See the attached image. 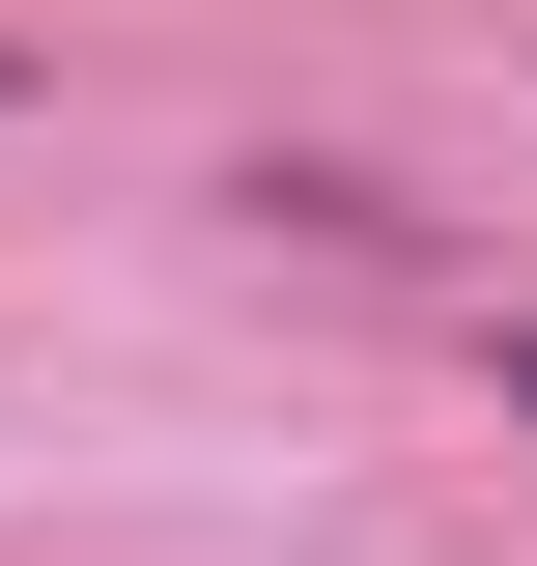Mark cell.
<instances>
[{"label": "cell", "mask_w": 537, "mask_h": 566, "mask_svg": "<svg viewBox=\"0 0 537 566\" xmlns=\"http://www.w3.org/2000/svg\"><path fill=\"white\" fill-rule=\"evenodd\" d=\"M0 114H29V29H0Z\"/></svg>", "instance_id": "cell-3"}, {"label": "cell", "mask_w": 537, "mask_h": 566, "mask_svg": "<svg viewBox=\"0 0 537 566\" xmlns=\"http://www.w3.org/2000/svg\"><path fill=\"white\" fill-rule=\"evenodd\" d=\"M481 397H509V424H537V312H509V283H481Z\"/></svg>", "instance_id": "cell-2"}, {"label": "cell", "mask_w": 537, "mask_h": 566, "mask_svg": "<svg viewBox=\"0 0 537 566\" xmlns=\"http://www.w3.org/2000/svg\"><path fill=\"white\" fill-rule=\"evenodd\" d=\"M227 227H255V255H339V283H424V199H397V170H312V142H255Z\"/></svg>", "instance_id": "cell-1"}]
</instances>
